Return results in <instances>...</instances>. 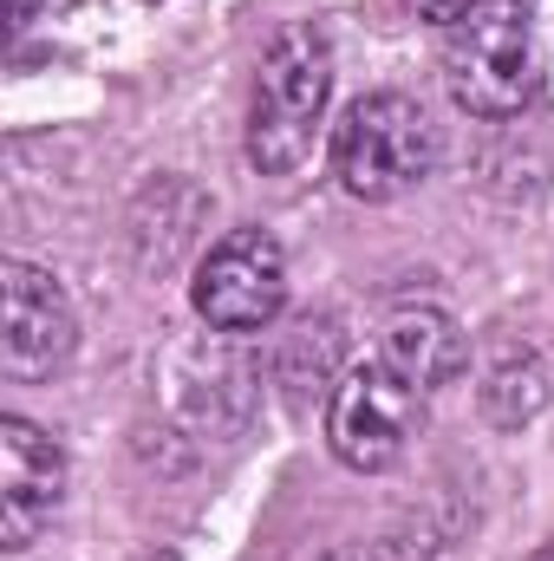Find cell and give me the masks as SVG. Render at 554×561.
Wrapping results in <instances>:
<instances>
[{
	"label": "cell",
	"mask_w": 554,
	"mask_h": 561,
	"mask_svg": "<svg viewBox=\"0 0 554 561\" xmlns=\"http://www.w3.org/2000/svg\"><path fill=\"white\" fill-rule=\"evenodd\" d=\"M535 561H554V542H549V549H542V556H535Z\"/></svg>",
	"instance_id": "cell-12"
},
{
	"label": "cell",
	"mask_w": 554,
	"mask_h": 561,
	"mask_svg": "<svg viewBox=\"0 0 554 561\" xmlns=\"http://www.w3.org/2000/svg\"><path fill=\"white\" fill-rule=\"evenodd\" d=\"M79 346V313L66 287L33 262H0V373L20 386L53 379Z\"/></svg>",
	"instance_id": "cell-6"
},
{
	"label": "cell",
	"mask_w": 554,
	"mask_h": 561,
	"mask_svg": "<svg viewBox=\"0 0 554 561\" xmlns=\"http://www.w3.org/2000/svg\"><path fill=\"white\" fill-rule=\"evenodd\" d=\"M379 359L399 379H412L417 392H430V386H450L463 373L470 346H463V333L443 307H392L385 327H379Z\"/></svg>",
	"instance_id": "cell-8"
},
{
	"label": "cell",
	"mask_w": 554,
	"mask_h": 561,
	"mask_svg": "<svg viewBox=\"0 0 554 561\" xmlns=\"http://www.w3.org/2000/svg\"><path fill=\"white\" fill-rule=\"evenodd\" d=\"M417 424H424V392L412 379H399L385 359H366L333 386L326 444L346 470H392L412 450Z\"/></svg>",
	"instance_id": "cell-4"
},
{
	"label": "cell",
	"mask_w": 554,
	"mask_h": 561,
	"mask_svg": "<svg viewBox=\"0 0 554 561\" xmlns=\"http://www.w3.org/2000/svg\"><path fill=\"white\" fill-rule=\"evenodd\" d=\"M535 20L522 0H476L443 33V85L470 118H516L535 99Z\"/></svg>",
	"instance_id": "cell-2"
},
{
	"label": "cell",
	"mask_w": 554,
	"mask_h": 561,
	"mask_svg": "<svg viewBox=\"0 0 554 561\" xmlns=\"http://www.w3.org/2000/svg\"><path fill=\"white\" fill-rule=\"evenodd\" d=\"M333 99V46L320 26H280L262 53L255 112H249V163L262 176H293L313 150V131Z\"/></svg>",
	"instance_id": "cell-1"
},
{
	"label": "cell",
	"mask_w": 554,
	"mask_h": 561,
	"mask_svg": "<svg viewBox=\"0 0 554 561\" xmlns=\"http://www.w3.org/2000/svg\"><path fill=\"white\" fill-rule=\"evenodd\" d=\"M437 163V125L405 92H366L346 105L339 138H333V170L346 196L359 203H392L417 190Z\"/></svg>",
	"instance_id": "cell-3"
},
{
	"label": "cell",
	"mask_w": 554,
	"mask_h": 561,
	"mask_svg": "<svg viewBox=\"0 0 554 561\" xmlns=\"http://www.w3.org/2000/svg\"><path fill=\"white\" fill-rule=\"evenodd\" d=\"M476 399H483V419L496 424V431H522V424L549 405V366H542L535 353H509V359L483 379Z\"/></svg>",
	"instance_id": "cell-9"
},
{
	"label": "cell",
	"mask_w": 554,
	"mask_h": 561,
	"mask_svg": "<svg viewBox=\"0 0 554 561\" xmlns=\"http://www.w3.org/2000/svg\"><path fill=\"white\" fill-rule=\"evenodd\" d=\"M412 7H417V20H443V26H450V20H457V13H470L476 0H412Z\"/></svg>",
	"instance_id": "cell-10"
},
{
	"label": "cell",
	"mask_w": 554,
	"mask_h": 561,
	"mask_svg": "<svg viewBox=\"0 0 554 561\" xmlns=\"http://www.w3.org/2000/svg\"><path fill=\"white\" fill-rule=\"evenodd\" d=\"M33 20H39V0H13V20H7V26H13V33H26Z\"/></svg>",
	"instance_id": "cell-11"
},
{
	"label": "cell",
	"mask_w": 554,
	"mask_h": 561,
	"mask_svg": "<svg viewBox=\"0 0 554 561\" xmlns=\"http://www.w3.org/2000/svg\"><path fill=\"white\" fill-rule=\"evenodd\" d=\"M196 313L216 327V333H262L275 327L280 307H287V255L268 229H229L189 287Z\"/></svg>",
	"instance_id": "cell-5"
},
{
	"label": "cell",
	"mask_w": 554,
	"mask_h": 561,
	"mask_svg": "<svg viewBox=\"0 0 554 561\" xmlns=\"http://www.w3.org/2000/svg\"><path fill=\"white\" fill-rule=\"evenodd\" d=\"M66 496V450L26 419H0V542L33 549Z\"/></svg>",
	"instance_id": "cell-7"
}]
</instances>
